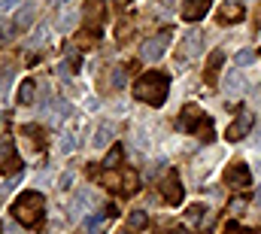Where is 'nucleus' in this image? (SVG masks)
Here are the masks:
<instances>
[{
    "mask_svg": "<svg viewBox=\"0 0 261 234\" xmlns=\"http://www.w3.org/2000/svg\"><path fill=\"white\" fill-rule=\"evenodd\" d=\"M82 21L91 25V28H100V21H103V6H100V0H88V6L82 9Z\"/></svg>",
    "mask_w": 261,
    "mask_h": 234,
    "instance_id": "nucleus-11",
    "label": "nucleus"
},
{
    "mask_svg": "<svg viewBox=\"0 0 261 234\" xmlns=\"http://www.w3.org/2000/svg\"><path fill=\"white\" fill-rule=\"evenodd\" d=\"M249 125H252V113H240L228 125V140H243L249 134Z\"/></svg>",
    "mask_w": 261,
    "mask_h": 234,
    "instance_id": "nucleus-8",
    "label": "nucleus"
},
{
    "mask_svg": "<svg viewBox=\"0 0 261 234\" xmlns=\"http://www.w3.org/2000/svg\"><path fill=\"white\" fill-rule=\"evenodd\" d=\"M255 198H258V204H261V185H258V189H255Z\"/></svg>",
    "mask_w": 261,
    "mask_h": 234,
    "instance_id": "nucleus-29",
    "label": "nucleus"
},
{
    "mask_svg": "<svg viewBox=\"0 0 261 234\" xmlns=\"http://www.w3.org/2000/svg\"><path fill=\"white\" fill-rule=\"evenodd\" d=\"M76 18H79L76 12H64V18H61V25H58V28H61V31H70V28L76 25Z\"/></svg>",
    "mask_w": 261,
    "mask_h": 234,
    "instance_id": "nucleus-25",
    "label": "nucleus"
},
{
    "mask_svg": "<svg viewBox=\"0 0 261 234\" xmlns=\"http://www.w3.org/2000/svg\"><path fill=\"white\" fill-rule=\"evenodd\" d=\"M85 228H88V234H100V219L97 216H88L85 219Z\"/></svg>",
    "mask_w": 261,
    "mask_h": 234,
    "instance_id": "nucleus-26",
    "label": "nucleus"
},
{
    "mask_svg": "<svg viewBox=\"0 0 261 234\" xmlns=\"http://www.w3.org/2000/svg\"><path fill=\"white\" fill-rule=\"evenodd\" d=\"M234 58H237V64H240V67H246V64H255V52H252V49H240Z\"/></svg>",
    "mask_w": 261,
    "mask_h": 234,
    "instance_id": "nucleus-20",
    "label": "nucleus"
},
{
    "mask_svg": "<svg viewBox=\"0 0 261 234\" xmlns=\"http://www.w3.org/2000/svg\"><path fill=\"white\" fill-rule=\"evenodd\" d=\"M110 85H113V88H122V85H125V67H116V70H113V82H110Z\"/></svg>",
    "mask_w": 261,
    "mask_h": 234,
    "instance_id": "nucleus-23",
    "label": "nucleus"
},
{
    "mask_svg": "<svg viewBox=\"0 0 261 234\" xmlns=\"http://www.w3.org/2000/svg\"><path fill=\"white\" fill-rule=\"evenodd\" d=\"M119 161H122V146H113L110 155H107V168H116Z\"/></svg>",
    "mask_w": 261,
    "mask_h": 234,
    "instance_id": "nucleus-21",
    "label": "nucleus"
},
{
    "mask_svg": "<svg viewBox=\"0 0 261 234\" xmlns=\"http://www.w3.org/2000/svg\"><path fill=\"white\" fill-rule=\"evenodd\" d=\"M210 3H213V0H186V6H182V18H186V21H197V18H203L206 9H210Z\"/></svg>",
    "mask_w": 261,
    "mask_h": 234,
    "instance_id": "nucleus-10",
    "label": "nucleus"
},
{
    "mask_svg": "<svg viewBox=\"0 0 261 234\" xmlns=\"http://www.w3.org/2000/svg\"><path fill=\"white\" fill-rule=\"evenodd\" d=\"M197 131H200V137H203V140H213V122H210V119H203Z\"/></svg>",
    "mask_w": 261,
    "mask_h": 234,
    "instance_id": "nucleus-24",
    "label": "nucleus"
},
{
    "mask_svg": "<svg viewBox=\"0 0 261 234\" xmlns=\"http://www.w3.org/2000/svg\"><path fill=\"white\" fill-rule=\"evenodd\" d=\"M137 185H140V179H137V174H125V182H122V192H137Z\"/></svg>",
    "mask_w": 261,
    "mask_h": 234,
    "instance_id": "nucleus-22",
    "label": "nucleus"
},
{
    "mask_svg": "<svg viewBox=\"0 0 261 234\" xmlns=\"http://www.w3.org/2000/svg\"><path fill=\"white\" fill-rule=\"evenodd\" d=\"M113 134H116V128H113L110 122H103V125L97 128V134H94V140H91V143H94V149H103V146H107V143L113 140Z\"/></svg>",
    "mask_w": 261,
    "mask_h": 234,
    "instance_id": "nucleus-16",
    "label": "nucleus"
},
{
    "mask_svg": "<svg viewBox=\"0 0 261 234\" xmlns=\"http://www.w3.org/2000/svg\"><path fill=\"white\" fill-rule=\"evenodd\" d=\"M197 46H200V34H189L182 49H179V55H176V64H189L197 55Z\"/></svg>",
    "mask_w": 261,
    "mask_h": 234,
    "instance_id": "nucleus-12",
    "label": "nucleus"
},
{
    "mask_svg": "<svg viewBox=\"0 0 261 234\" xmlns=\"http://www.w3.org/2000/svg\"><path fill=\"white\" fill-rule=\"evenodd\" d=\"M34 15H37V6H34V3H24V6L15 12V31H24L28 25H34Z\"/></svg>",
    "mask_w": 261,
    "mask_h": 234,
    "instance_id": "nucleus-14",
    "label": "nucleus"
},
{
    "mask_svg": "<svg viewBox=\"0 0 261 234\" xmlns=\"http://www.w3.org/2000/svg\"><path fill=\"white\" fill-rule=\"evenodd\" d=\"M243 15H246V9H243L240 0H222V6H219V21L222 25H237V21H243Z\"/></svg>",
    "mask_w": 261,
    "mask_h": 234,
    "instance_id": "nucleus-4",
    "label": "nucleus"
},
{
    "mask_svg": "<svg viewBox=\"0 0 261 234\" xmlns=\"http://www.w3.org/2000/svg\"><path fill=\"white\" fill-rule=\"evenodd\" d=\"M249 182H252V176H249V168H246L243 161H237V165L228 168V185H234V189H246Z\"/></svg>",
    "mask_w": 261,
    "mask_h": 234,
    "instance_id": "nucleus-7",
    "label": "nucleus"
},
{
    "mask_svg": "<svg viewBox=\"0 0 261 234\" xmlns=\"http://www.w3.org/2000/svg\"><path fill=\"white\" fill-rule=\"evenodd\" d=\"M170 40H173V34H170V31H158L155 37H149V40L140 46V58H143V61H158L164 52H167Z\"/></svg>",
    "mask_w": 261,
    "mask_h": 234,
    "instance_id": "nucleus-3",
    "label": "nucleus"
},
{
    "mask_svg": "<svg viewBox=\"0 0 261 234\" xmlns=\"http://www.w3.org/2000/svg\"><path fill=\"white\" fill-rule=\"evenodd\" d=\"M0 171L3 174H15L18 171V158H15V149H12V143H6V140H0Z\"/></svg>",
    "mask_w": 261,
    "mask_h": 234,
    "instance_id": "nucleus-9",
    "label": "nucleus"
},
{
    "mask_svg": "<svg viewBox=\"0 0 261 234\" xmlns=\"http://www.w3.org/2000/svg\"><path fill=\"white\" fill-rule=\"evenodd\" d=\"M116 3H130V0H116Z\"/></svg>",
    "mask_w": 261,
    "mask_h": 234,
    "instance_id": "nucleus-32",
    "label": "nucleus"
},
{
    "mask_svg": "<svg viewBox=\"0 0 261 234\" xmlns=\"http://www.w3.org/2000/svg\"><path fill=\"white\" fill-rule=\"evenodd\" d=\"M3 122H6V119H3V116H0V128H3Z\"/></svg>",
    "mask_w": 261,
    "mask_h": 234,
    "instance_id": "nucleus-31",
    "label": "nucleus"
},
{
    "mask_svg": "<svg viewBox=\"0 0 261 234\" xmlns=\"http://www.w3.org/2000/svg\"><path fill=\"white\" fill-rule=\"evenodd\" d=\"M203 113H200V107H195V104H189L186 110H182V116H179V128L182 131H192V122H203Z\"/></svg>",
    "mask_w": 261,
    "mask_h": 234,
    "instance_id": "nucleus-15",
    "label": "nucleus"
},
{
    "mask_svg": "<svg viewBox=\"0 0 261 234\" xmlns=\"http://www.w3.org/2000/svg\"><path fill=\"white\" fill-rule=\"evenodd\" d=\"M31 98H34V79H24L21 82V88H18V104H31Z\"/></svg>",
    "mask_w": 261,
    "mask_h": 234,
    "instance_id": "nucleus-18",
    "label": "nucleus"
},
{
    "mask_svg": "<svg viewBox=\"0 0 261 234\" xmlns=\"http://www.w3.org/2000/svg\"><path fill=\"white\" fill-rule=\"evenodd\" d=\"M222 79H225V82H222V85H225V95L237 98V95H243V91H246V79H243V73H240V70H228Z\"/></svg>",
    "mask_w": 261,
    "mask_h": 234,
    "instance_id": "nucleus-6",
    "label": "nucleus"
},
{
    "mask_svg": "<svg viewBox=\"0 0 261 234\" xmlns=\"http://www.w3.org/2000/svg\"><path fill=\"white\" fill-rule=\"evenodd\" d=\"M146 222H149V216H146L143 210H134V213L128 216V225H130V228H137V231H140V228H146Z\"/></svg>",
    "mask_w": 261,
    "mask_h": 234,
    "instance_id": "nucleus-19",
    "label": "nucleus"
},
{
    "mask_svg": "<svg viewBox=\"0 0 261 234\" xmlns=\"http://www.w3.org/2000/svg\"><path fill=\"white\" fill-rule=\"evenodd\" d=\"M170 234H189V231H182V228H179V231H170Z\"/></svg>",
    "mask_w": 261,
    "mask_h": 234,
    "instance_id": "nucleus-30",
    "label": "nucleus"
},
{
    "mask_svg": "<svg viewBox=\"0 0 261 234\" xmlns=\"http://www.w3.org/2000/svg\"><path fill=\"white\" fill-rule=\"evenodd\" d=\"M55 6H58V9H64V12H67V9H70V0H55Z\"/></svg>",
    "mask_w": 261,
    "mask_h": 234,
    "instance_id": "nucleus-28",
    "label": "nucleus"
},
{
    "mask_svg": "<svg viewBox=\"0 0 261 234\" xmlns=\"http://www.w3.org/2000/svg\"><path fill=\"white\" fill-rule=\"evenodd\" d=\"M161 195H164L167 204H179V201H182V182H179V176L176 174L164 176V179H161Z\"/></svg>",
    "mask_w": 261,
    "mask_h": 234,
    "instance_id": "nucleus-5",
    "label": "nucleus"
},
{
    "mask_svg": "<svg viewBox=\"0 0 261 234\" xmlns=\"http://www.w3.org/2000/svg\"><path fill=\"white\" fill-rule=\"evenodd\" d=\"M76 143H79V140H76V122L70 119V122H67V128L61 131L58 149H61V152H73V149H76Z\"/></svg>",
    "mask_w": 261,
    "mask_h": 234,
    "instance_id": "nucleus-13",
    "label": "nucleus"
},
{
    "mask_svg": "<svg viewBox=\"0 0 261 234\" xmlns=\"http://www.w3.org/2000/svg\"><path fill=\"white\" fill-rule=\"evenodd\" d=\"M222 61H225V52H213V58L206 64V82H216V73H219Z\"/></svg>",
    "mask_w": 261,
    "mask_h": 234,
    "instance_id": "nucleus-17",
    "label": "nucleus"
},
{
    "mask_svg": "<svg viewBox=\"0 0 261 234\" xmlns=\"http://www.w3.org/2000/svg\"><path fill=\"white\" fill-rule=\"evenodd\" d=\"M43 207H46V201H43L40 192H24V195L12 204V216H15L21 225H37L40 216H43Z\"/></svg>",
    "mask_w": 261,
    "mask_h": 234,
    "instance_id": "nucleus-2",
    "label": "nucleus"
},
{
    "mask_svg": "<svg viewBox=\"0 0 261 234\" xmlns=\"http://www.w3.org/2000/svg\"><path fill=\"white\" fill-rule=\"evenodd\" d=\"M167 91H170V79L164 73H146L134 85V98L143 104H152V107H161L167 101Z\"/></svg>",
    "mask_w": 261,
    "mask_h": 234,
    "instance_id": "nucleus-1",
    "label": "nucleus"
},
{
    "mask_svg": "<svg viewBox=\"0 0 261 234\" xmlns=\"http://www.w3.org/2000/svg\"><path fill=\"white\" fill-rule=\"evenodd\" d=\"M15 6H18V0H0V12H3V15H6V12H12Z\"/></svg>",
    "mask_w": 261,
    "mask_h": 234,
    "instance_id": "nucleus-27",
    "label": "nucleus"
}]
</instances>
